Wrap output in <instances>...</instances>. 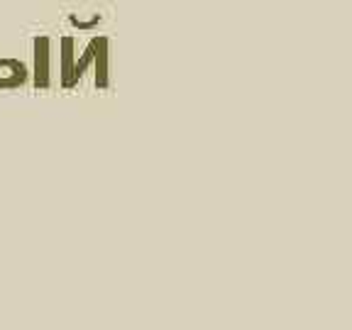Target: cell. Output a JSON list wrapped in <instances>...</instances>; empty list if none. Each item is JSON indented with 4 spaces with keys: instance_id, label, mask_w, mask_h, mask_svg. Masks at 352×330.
Returning a JSON list of instances; mask_svg holds the SVG:
<instances>
[{
    "instance_id": "1",
    "label": "cell",
    "mask_w": 352,
    "mask_h": 330,
    "mask_svg": "<svg viewBox=\"0 0 352 330\" xmlns=\"http://www.w3.org/2000/svg\"><path fill=\"white\" fill-rule=\"evenodd\" d=\"M34 86H50V37L34 39Z\"/></svg>"
},
{
    "instance_id": "2",
    "label": "cell",
    "mask_w": 352,
    "mask_h": 330,
    "mask_svg": "<svg viewBox=\"0 0 352 330\" xmlns=\"http://www.w3.org/2000/svg\"><path fill=\"white\" fill-rule=\"evenodd\" d=\"M96 86L108 88V37H96Z\"/></svg>"
}]
</instances>
